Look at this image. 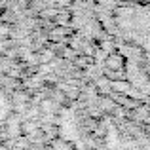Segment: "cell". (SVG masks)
Listing matches in <instances>:
<instances>
[{
	"mask_svg": "<svg viewBox=\"0 0 150 150\" xmlns=\"http://www.w3.org/2000/svg\"><path fill=\"white\" fill-rule=\"evenodd\" d=\"M144 6H148V8H150V4H144ZM139 50L143 51L144 61H146V63H148V67H150V44H146V46H139Z\"/></svg>",
	"mask_w": 150,
	"mask_h": 150,
	"instance_id": "1",
	"label": "cell"
},
{
	"mask_svg": "<svg viewBox=\"0 0 150 150\" xmlns=\"http://www.w3.org/2000/svg\"><path fill=\"white\" fill-rule=\"evenodd\" d=\"M122 4H150V0H118Z\"/></svg>",
	"mask_w": 150,
	"mask_h": 150,
	"instance_id": "2",
	"label": "cell"
}]
</instances>
